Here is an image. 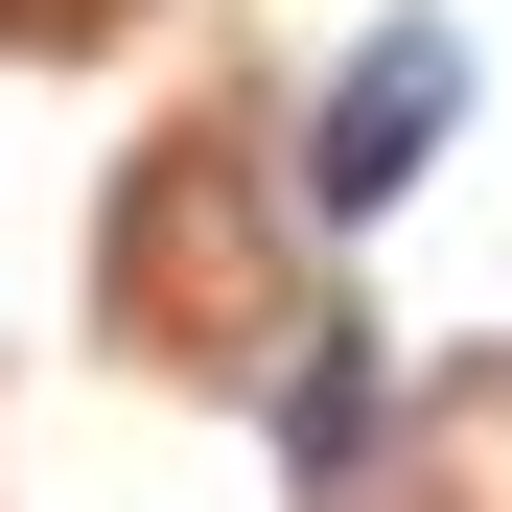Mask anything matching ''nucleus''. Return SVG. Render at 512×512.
Returning a JSON list of instances; mask_svg holds the SVG:
<instances>
[{
  "mask_svg": "<svg viewBox=\"0 0 512 512\" xmlns=\"http://www.w3.org/2000/svg\"><path fill=\"white\" fill-rule=\"evenodd\" d=\"M443 94H466V47H443V24H396L350 94L303 117V210H326V233H350V210H396L419 163H443Z\"/></svg>",
  "mask_w": 512,
  "mask_h": 512,
  "instance_id": "f257e3e1",
  "label": "nucleus"
},
{
  "mask_svg": "<svg viewBox=\"0 0 512 512\" xmlns=\"http://www.w3.org/2000/svg\"><path fill=\"white\" fill-rule=\"evenodd\" d=\"M0 24H94V0H0Z\"/></svg>",
  "mask_w": 512,
  "mask_h": 512,
  "instance_id": "7ed1b4c3",
  "label": "nucleus"
},
{
  "mask_svg": "<svg viewBox=\"0 0 512 512\" xmlns=\"http://www.w3.org/2000/svg\"><path fill=\"white\" fill-rule=\"evenodd\" d=\"M443 443H489V512H512V350H489V373H443Z\"/></svg>",
  "mask_w": 512,
  "mask_h": 512,
  "instance_id": "f03ea898",
  "label": "nucleus"
}]
</instances>
